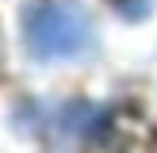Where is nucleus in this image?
I'll return each instance as SVG.
<instances>
[{
	"instance_id": "f257e3e1",
	"label": "nucleus",
	"mask_w": 157,
	"mask_h": 153,
	"mask_svg": "<svg viewBox=\"0 0 157 153\" xmlns=\"http://www.w3.org/2000/svg\"><path fill=\"white\" fill-rule=\"evenodd\" d=\"M31 46L42 58H61V54H73L84 38V23L77 19L69 8L61 4H46L38 12H31Z\"/></svg>"
},
{
	"instance_id": "f03ea898",
	"label": "nucleus",
	"mask_w": 157,
	"mask_h": 153,
	"mask_svg": "<svg viewBox=\"0 0 157 153\" xmlns=\"http://www.w3.org/2000/svg\"><path fill=\"white\" fill-rule=\"evenodd\" d=\"M111 145L115 153H157V126L150 119L127 122L119 115V119H111Z\"/></svg>"
}]
</instances>
